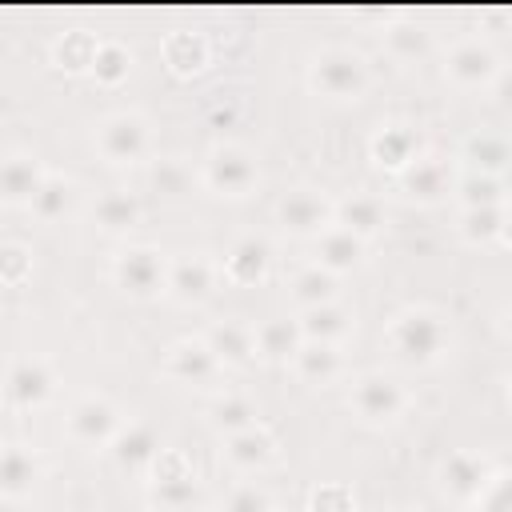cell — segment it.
Here are the masks:
<instances>
[{"instance_id": "1", "label": "cell", "mask_w": 512, "mask_h": 512, "mask_svg": "<svg viewBox=\"0 0 512 512\" xmlns=\"http://www.w3.org/2000/svg\"><path fill=\"white\" fill-rule=\"evenodd\" d=\"M388 360L408 372H428L444 364L456 348V324L444 308L436 304H404L388 316L384 336H380Z\"/></svg>"}, {"instance_id": "2", "label": "cell", "mask_w": 512, "mask_h": 512, "mask_svg": "<svg viewBox=\"0 0 512 512\" xmlns=\"http://www.w3.org/2000/svg\"><path fill=\"white\" fill-rule=\"evenodd\" d=\"M196 184L216 200H248L260 192L264 172L248 144L240 140H216L196 168Z\"/></svg>"}, {"instance_id": "3", "label": "cell", "mask_w": 512, "mask_h": 512, "mask_svg": "<svg viewBox=\"0 0 512 512\" xmlns=\"http://www.w3.org/2000/svg\"><path fill=\"white\" fill-rule=\"evenodd\" d=\"M304 84L312 96L320 100H332V104H352L368 92L372 84V72H368V60L348 48V44H328L320 52H312L308 60V72H304Z\"/></svg>"}, {"instance_id": "4", "label": "cell", "mask_w": 512, "mask_h": 512, "mask_svg": "<svg viewBox=\"0 0 512 512\" xmlns=\"http://www.w3.org/2000/svg\"><path fill=\"white\" fill-rule=\"evenodd\" d=\"M156 132L152 120L140 108H116L96 120L92 128V148L108 168H136L152 156Z\"/></svg>"}, {"instance_id": "5", "label": "cell", "mask_w": 512, "mask_h": 512, "mask_svg": "<svg viewBox=\"0 0 512 512\" xmlns=\"http://www.w3.org/2000/svg\"><path fill=\"white\" fill-rule=\"evenodd\" d=\"M408 408H412L408 384L384 368H368V372L352 376V384H348V412L364 428H392L408 416Z\"/></svg>"}, {"instance_id": "6", "label": "cell", "mask_w": 512, "mask_h": 512, "mask_svg": "<svg viewBox=\"0 0 512 512\" xmlns=\"http://www.w3.org/2000/svg\"><path fill=\"white\" fill-rule=\"evenodd\" d=\"M504 72V56L488 36H460L444 52V80L456 92H488Z\"/></svg>"}, {"instance_id": "7", "label": "cell", "mask_w": 512, "mask_h": 512, "mask_svg": "<svg viewBox=\"0 0 512 512\" xmlns=\"http://www.w3.org/2000/svg\"><path fill=\"white\" fill-rule=\"evenodd\" d=\"M108 276L128 300H156L168 284V252H160L156 244H124L112 256Z\"/></svg>"}, {"instance_id": "8", "label": "cell", "mask_w": 512, "mask_h": 512, "mask_svg": "<svg viewBox=\"0 0 512 512\" xmlns=\"http://www.w3.org/2000/svg\"><path fill=\"white\" fill-rule=\"evenodd\" d=\"M160 376L180 388H200V392H220L224 388V368L204 344V336H176L164 356H160Z\"/></svg>"}, {"instance_id": "9", "label": "cell", "mask_w": 512, "mask_h": 512, "mask_svg": "<svg viewBox=\"0 0 512 512\" xmlns=\"http://www.w3.org/2000/svg\"><path fill=\"white\" fill-rule=\"evenodd\" d=\"M56 388H60V376H56L52 360H44V356H16L0 372V400L12 412H36V408L52 404Z\"/></svg>"}, {"instance_id": "10", "label": "cell", "mask_w": 512, "mask_h": 512, "mask_svg": "<svg viewBox=\"0 0 512 512\" xmlns=\"http://www.w3.org/2000/svg\"><path fill=\"white\" fill-rule=\"evenodd\" d=\"M124 424H128L124 408L104 392H84L64 412V436L80 448H100L104 452Z\"/></svg>"}, {"instance_id": "11", "label": "cell", "mask_w": 512, "mask_h": 512, "mask_svg": "<svg viewBox=\"0 0 512 512\" xmlns=\"http://www.w3.org/2000/svg\"><path fill=\"white\" fill-rule=\"evenodd\" d=\"M276 224L284 236L316 240L320 232L332 228V196H324L312 184H296L276 200Z\"/></svg>"}, {"instance_id": "12", "label": "cell", "mask_w": 512, "mask_h": 512, "mask_svg": "<svg viewBox=\"0 0 512 512\" xmlns=\"http://www.w3.org/2000/svg\"><path fill=\"white\" fill-rule=\"evenodd\" d=\"M220 288V264L208 252H180L168 256V284L164 296H172L180 308H200Z\"/></svg>"}, {"instance_id": "13", "label": "cell", "mask_w": 512, "mask_h": 512, "mask_svg": "<svg viewBox=\"0 0 512 512\" xmlns=\"http://www.w3.org/2000/svg\"><path fill=\"white\" fill-rule=\"evenodd\" d=\"M492 460L484 452H472V448H452L440 456L436 464V492L452 504H472L480 496V488L488 484L492 476Z\"/></svg>"}, {"instance_id": "14", "label": "cell", "mask_w": 512, "mask_h": 512, "mask_svg": "<svg viewBox=\"0 0 512 512\" xmlns=\"http://www.w3.org/2000/svg\"><path fill=\"white\" fill-rule=\"evenodd\" d=\"M456 184V164L440 152H424L420 160H412L400 176H396V192L420 208H436L452 196Z\"/></svg>"}, {"instance_id": "15", "label": "cell", "mask_w": 512, "mask_h": 512, "mask_svg": "<svg viewBox=\"0 0 512 512\" xmlns=\"http://www.w3.org/2000/svg\"><path fill=\"white\" fill-rule=\"evenodd\" d=\"M216 264H220V280H228V284H236V288H256V284H264V280L272 276L276 248H272L268 236L244 232V236H236V240L224 248V256H220Z\"/></svg>"}, {"instance_id": "16", "label": "cell", "mask_w": 512, "mask_h": 512, "mask_svg": "<svg viewBox=\"0 0 512 512\" xmlns=\"http://www.w3.org/2000/svg\"><path fill=\"white\" fill-rule=\"evenodd\" d=\"M428 152V144H424V132L416 128V124H408V120H384V124H376L372 128V136H368V160L380 168V172H392V176H400L412 160H420Z\"/></svg>"}, {"instance_id": "17", "label": "cell", "mask_w": 512, "mask_h": 512, "mask_svg": "<svg viewBox=\"0 0 512 512\" xmlns=\"http://www.w3.org/2000/svg\"><path fill=\"white\" fill-rule=\"evenodd\" d=\"M220 460L240 476H260L280 460V440L264 420H256L252 428L220 440Z\"/></svg>"}, {"instance_id": "18", "label": "cell", "mask_w": 512, "mask_h": 512, "mask_svg": "<svg viewBox=\"0 0 512 512\" xmlns=\"http://www.w3.org/2000/svg\"><path fill=\"white\" fill-rule=\"evenodd\" d=\"M48 168L36 152L28 148H12L0 156V204L4 208H28L32 196L40 192Z\"/></svg>"}, {"instance_id": "19", "label": "cell", "mask_w": 512, "mask_h": 512, "mask_svg": "<svg viewBox=\"0 0 512 512\" xmlns=\"http://www.w3.org/2000/svg\"><path fill=\"white\" fill-rule=\"evenodd\" d=\"M104 452L112 456V464H116V468L148 476V468H152V464H156V456L164 452V436H160V428H152L148 420H128Z\"/></svg>"}, {"instance_id": "20", "label": "cell", "mask_w": 512, "mask_h": 512, "mask_svg": "<svg viewBox=\"0 0 512 512\" xmlns=\"http://www.w3.org/2000/svg\"><path fill=\"white\" fill-rule=\"evenodd\" d=\"M40 480H44V460L36 448L16 440L0 444V500L20 504L40 488Z\"/></svg>"}, {"instance_id": "21", "label": "cell", "mask_w": 512, "mask_h": 512, "mask_svg": "<svg viewBox=\"0 0 512 512\" xmlns=\"http://www.w3.org/2000/svg\"><path fill=\"white\" fill-rule=\"evenodd\" d=\"M332 224L344 228V232H352V236H360L364 244H372L388 228V204L376 192L356 188V192L332 200Z\"/></svg>"}, {"instance_id": "22", "label": "cell", "mask_w": 512, "mask_h": 512, "mask_svg": "<svg viewBox=\"0 0 512 512\" xmlns=\"http://www.w3.org/2000/svg\"><path fill=\"white\" fill-rule=\"evenodd\" d=\"M204 344L212 348V356L220 360L224 372H248L256 364V336H252V324L244 320H216L208 324L204 332Z\"/></svg>"}, {"instance_id": "23", "label": "cell", "mask_w": 512, "mask_h": 512, "mask_svg": "<svg viewBox=\"0 0 512 512\" xmlns=\"http://www.w3.org/2000/svg\"><path fill=\"white\" fill-rule=\"evenodd\" d=\"M144 500L152 512H200L208 508V492H204V480L192 472H180V476H156L144 484Z\"/></svg>"}, {"instance_id": "24", "label": "cell", "mask_w": 512, "mask_h": 512, "mask_svg": "<svg viewBox=\"0 0 512 512\" xmlns=\"http://www.w3.org/2000/svg\"><path fill=\"white\" fill-rule=\"evenodd\" d=\"M288 368H292V376H296L300 384H308V388H328V384L344 380L348 356H344V348H336V344L304 340V344L296 348V356L288 360Z\"/></svg>"}, {"instance_id": "25", "label": "cell", "mask_w": 512, "mask_h": 512, "mask_svg": "<svg viewBox=\"0 0 512 512\" xmlns=\"http://www.w3.org/2000/svg\"><path fill=\"white\" fill-rule=\"evenodd\" d=\"M160 56H164V68H168L172 76L192 80V76H200V72L212 64V44H208V36L196 32V28H172V32H164V40H160Z\"/></svg>"}, {"instance_id": "26", "label": "cell", "mask_w": 512, "mask_h": 512, "mask_svg": "<svg viewBox=\"0 0 512 512\" xmlns=\"http://www.w3.org/2000/svg\"><path fill=\"white\" fill-rule=\"evenodd\" d=\"M296 324H300V336H304V340L344 348V340L356 332V308L344 304V300H332V304L296 312Z\"/></svg>"}, {"instance_id": "27", "label": "cell", "mask_w": 512, "mask_h": 512, "mask_svg": "<svg viewBox=\"0 0 512 512\" xmlns=\"http://www.w3.org/2000/svg\"><path fill=\"white\" fill-rule=\"evenodd\" d=\"M508 160H512V152L500 132H468L452 156V164L460 172H480V176H504Z\"/></svg>"}, {"instance_id": "28", "label": "cell", "mask_w": 512, "mask_h": 512, "mask_svg": "<svg viewBox=\"0 0 512 512\" xmlns=\"http://www.w3.org/2000/svg\"><path fill=\"white\" fill-rule=\"evenodd\" d=\"M88 216H92V224H96L104 236H128V232L140 224L144 204H140V196L128 192V188H108V192H100V196L92 200Z\"/></svg>"}, {"instance_id": "29", "label": "cell", "mask_w": 512, "mask_h": 512, "mask_svg": "<svg viewBox=\"0 0 512 512\" xmlns=\"http://www.w3.org/2000/svg\"><path fill=\"white\" fill-rule=\"evenodd\" d=\"M80 196H84V192H80V184H76L72 176H64V172H48L44 184H40V192L32 196L28 212H32L40 224H60V220L76 216Z\"/></svg>"}, {"instance_id": "30", "label": "cell", "mask_w": 512, "mask_h": 512, "mask_svg": "<svg viewBox=\"0 0 512 512\" xmlns=\"http://www.w3.org/2000/svg\"><path fill=\"white\" fill-rule=\"evenodd\" d=\"M364 260H368V244H364L360 236H352V232H344V228H336V224L316 236V260H312V264H320L324 272L348 276V272L364 268Z\"/></svg>"}, {"instance_id": "31", "label": "cell", "mask_w": 512, "mask_h": 512, "mask_svg": "<svg viewBox=\"0 0 512 512\" xmlns=\"http://www.w3.org/2000/svg\"><path fill=\"white\" fill-rule=\"evenodd\" d=\"M452 228H456V240L468 248H496L508 240V204L504 208H460Z\"/></svg>"}, {"instance_id": "32", "label": "cell", "mask_w": 512, "mask_h": 512, "mask_svg": "<svg viewBox=\"0 0 512 512\" xmlns=\"http://www.w3.org/2000/svg\"><path fill=\"white\" fill-rule=\"evenodd\" d=\"M208 428L224 440V436H232V432H244V428H252L256 420H260V408H256V400L248 396V392H236V388H220V392H212V400H208Z\"/></svg>"}, {"instance_id": "33", "label": "cell", "mask_w": 512, "mask_h": 512, "mask_svg": "<svg viewBox=\"0 0 512 512\" xmlns=\"http://www.w3.org/2000/svg\"><path fill=\"white\" fill-rule=\"evenodd\" d=\"M252 336H256V360H264V364H288L296 356V348L304 344L296 316H268V320L252 324Z\"/></svg>"}, {"instance_id": "34", "label": "cell", "mask_w": 512, "mask_h": 512, "mask_svg": "<svg viewBox=\"0 0 512 512\" xmlns=\"http://www.w3.org/2000/svg\"><path fill=\"white\" fill-rule=\"evenodd\" d=\"M384 48H388L392 60L416 64V60H424V56L436 48V32H432L420 16H396V20L384 28Z\"/></svg>"}, {"instance_id": "35", "label": "cell", "mask_w": 512, "mask_h": 512, "mask_svg": "<svg viewBox=\"0 0 512 512\" xmlns=\"http://www.w3.org/2000/svg\"><path fill=\"white\" fill-rule=\"evenodd\" d=\"M288 300H292L296 312L332 304V300H340V276L324 272L320 264H300V268L288 276Z\"/></svg>"}, {"instance_id": "36", "label": "cell", "mask_w": 512, "mask_h": 512, "mask_svg": "<svg viewBox=\"0 0 512 512\" xmlns=\"http://www.w3.org/2000/svg\"><path fill=\"white\" fill-rule=\"evenodd\" d=\"M96 48H100L96 32H88V28H68V32H60V36L52 40V64H56L60 72H68V76H84V72H92Z\"/></svg>"}, {"instance_id": "37", "label": "cell", "mask_w": 512, "mask_h": 512, "mask_svg": "<svg viewBox=\"0 0 512 512\" xmlns=\"http://www.w3.org/2000/svg\"><path fill=\"white\" fill-rule=\"evenodd\" d=\"M452 200L460 208H504L508 204V184H504V176H480V172H460L456 168Z\"/></svg>"}, {"instance_id": "38", "label": "cell", "mask_w": 512, "mask_h": 512, "mask_svg": "<svg viewBox=\"0 0 512 512\" xmlns=\"http://www.w3.org/2000/svg\"><path fill=\"white\" fill-rule=\"evenodd\" d=\"M100 88H120L132 76V48H124L120 40H100L92 72H88Z\"/></svg>"}, {"instance_id": "39", "label": "cell", "mask_w": 512, "mask_h": 512, "mask_svg": "<svg viewBox=\"0 0 512 512\" xmlns=\"http://www.w3.org/2000/svg\"><path fill=\"white\" fill-rule=\"evenodd\" d=\"M36 272V260H32V248L20 244V240H4L0 244V288H24Z\"/></svg>"}, {"instance_id": "40", "label": "cell", "mask_w": 512, "mask_h": 512, "mask_svg": "<svg viewBox=\"0 0 512 512\" xmlns=\"http://www.w3.org/2000/svg\"><path fill=\"white\" fill-rule=\"evenodd\" d=\"M356 508H360L356 504V492L344 480H324L304 500V512H356Z\"/></svg>"}, {"instance_id": "41", "label": "cell", "mask_w": 512, "mask_h": 512, "mask_svg": "<svg viewBox=\"0 0 512 512\" xmlns=\"http://www.w3.org/2000/svg\"><path fill=\"white\" fill-rule=\"evenodd\" d=\"M468 508H472V512H508V468H504V464L492 468L488 484L480 488V496H476Z\"/></svg>"}, {"instance_id": "42", "label": "cell", "mask_w": 512, "mask_h": 512, "mask_svg": "<svg viewBox=\"0 0 512 512\" xmlns=\"http://www.w3.org/2000/svg\"><path fill=\"white\" fill-rule=\"evenodd\" d=\"M220 512H276V500L260 484H236Z\"/></svg>"}, {"instance_id": "43", "label": "cell", "mask_w": 512, "mask_h": 512, "mask_svg": "<svg viewBox=\"0 0 512 512\" xmlns=\"http://www.w3.org/2000/svg\"><path fill=\"white\" fill-rule=\"evenodd\" d=\"M392 512H420V508H392Z\"/></svg>"}, {"instance_id": "44", "label": "cell", "mask_w": 512, "mask_h": 512, "mask_svg": "<svg viewBox=\"0 0 512 512\" xmlns=\"http://www.w3.org/2000/svg\"><path fill=\"white\" fill-rule=\"evenodd\" d=\"M200 512H212V508H200Z\"/></svg>"}, {"instance_id": "45", "label": "cell", "mask_w": 512, "mask_h": 512, "mask_svg": "<svg viewBox=\"0 0 512 512\" xmlns=\"http://www.w3.org/2000/svg\"><path fill=\"white\" fill-rule=\"evenodd\" d=\"M276 512H280V508H276Z\"/></svg>"}]
</instances>
